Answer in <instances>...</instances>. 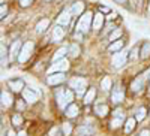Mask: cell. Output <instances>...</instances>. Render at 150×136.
<instances>
[{
  "label": "cell",
  "mask_w": 150,
  "mask_h": 136,
  "mask_svg": "<svg viewBox=\"0 0 150 136\" xmlns=\"http://www.w3.org/2000/svg\"><path fill=\"white\" fill-rule=\"evenodd\" d=\"M93 14L92 12H86V14L81 15V18L78 20L77 22V32H81V33H87L90 30V26L93 24Z\"/></svg>",
  "instance_id": "6da1fadb"
},
{
  "label": "cell",
  "mask_w": 150,
  "mask_h": 136,
  "mask_svg": "<svg viewBox=\"0 0 150 136\" xmlns=\"http://www.w3.org/2000/svg\"><path fill=\"white\" fill-rule=\"evenodd\" d=\"M74 100V93L71 90H59L57 91V103L62 109H66Z\"/></svg>",
  "instance_id": "7a4b0ae2"
},
{
  "label": "cell",
  "mask_w": 150,
  "mask_h": 136,
  "mask_svg": "<svg viewBox=\"0 0 150 136\" xmlns=\"http://www.w3.org/2000/svg\"><path fill=\"white\" fill-rule=\"evenodd\" d=\"M69 69V61L66 58H60L57 61H53V64L50 66L48 73H56V72H66Z\"/></svg>",
  "instance_id": "3957f363"
},
{
  "label": "cell",
  "mask_w": 150,
  "mask_h": 136,
  "mask_svg": "<svg viewBox=\"0 0 150 136\" xmlns=\"http://www.w3.org/2000/svg\"><path fill=\"white\" fill-rule=\"evenodd\" d=\"M69 85H71V88H74L75 91H77L78 96H81L83 91H84V88H86V85H87V81H86L84 78L77 76V78H72V79L69 81Z\"/></svg>",
  "instance_id": "277c9868"
},
{
  "label": "cell",
  "mask_w": 150,
  "mask_h": 136,
  "mask_svg": "<svg viewBox=\"0 0 150 136\" xmlns=\"http://www.w3.org/2000/svg\"><path fill=\"white\" fill-rule=\"evenodd\" d=\"M128 58H129V54L128 53H116L114 55H112V58H111V66L119 69L123 64H126V60Z\"/></svg>",
  "instance_id": "5b68a950"
},
{
  "label": "cell",
  "mask_w": 150,
  "mask_h": 136,
  "mask_svg": "<svg viewBox=\"0 0 150 136\" xmlns=\"http://www.w3.org/2000/svg\"><path fill=\"white\" fill-rule=\"evenodd\" d=\"M32 51H33V42H26V43L23 45L21 53H20V55H18V61H20V63L27 61V58L30 57Z\"/></svg>",
  "instance_id": "8992f818"
},
{
  "label": "cell",
  "mask_w": 150,
  "mask_h": 136,
  "mask_svg": "<svg viewBox=\"0 0 150 136\" xmlns=\"http://www.w3.org/2000/svg\"><path fill=\"white\" fill-rule=\"evenodd\" d=\"M65 81V73L63 72H56V73H50V76L47 78V82L50 85H59Z\"/></svg>",
  "instance_id": "52a82bcc"
},
{
  "label": "cell",
  "mask_w": 150,
  "mask_h": 136,
  "mask_svg": "<svg viewBox=\"0 0 150 136\" xmlns=\"http://www.w3.org/2000/svg\"><path fill=\"white\" fill-rule=\"evenodd\" d=\"M21 42L20 41H15L14 43L11 45V48H9V58L11 60H15L18 55H20V53H21Z\"/></svg>",
  "instance_id": "ba28073f"
},
{
  "label": "cell",
  "mask_w": 150,
  "mask_h": 136,
  "mask_svg": "<svg viewBox=\"0 0 150 136\" xmlns=\"http://www.w3.org/2000/svg\"><path fill=\"white\" fill-rule=\"evenodd\" d=\"M23 99L27 103H35L38 100V93L30 90V88H26V90H23Z\"/></svg>",
  "instance_id": "9c48e42d"
},
{
  "label": "cell",
  "mask_w": 150,
  "mask_h": 136,
  "mask_svg": "<svg viewBox=\"0 0 150 136\" xmlns=\"http://www.w3.org/2000/svg\"><path fill=\"white\" fill-rule=\"evenodd\" d=\"M8 85L12 91H23L24 90V81L23 79H9L8 81Z\"/></svg>",
  "instance_id": "30bf717a"
},
{
  "label": "cell",
  "mask_w": 150,
  "mask_h": 136,
  "mask_svg": "<svg viewBox=\"0 0 150 136\" xmlns=\"http://www.w3.org/2000/svg\"><path fill=\"white\" fill-rule=\"evenodd\" d=\"M71 15H72L71 11H63L57 18V24L59 26H68V24L71 22Z\"/></svg>",
  "instance_id": "8fae6325"
},
{
  "label": "cell",
  "mask_w": 150,
  "mask_h": 136,
  "mask_svg": "<svg viewBox=\"0 0 150 136\" xmlns=\"http://www.w3.org/2000/svg\"><path fill=\"white\" fill-rule=\"evenodd\" d=\"M123 99H125V93H123L122 88H116L112 91V94H111V102L112 103H120Z\"/></svg>",
  "instance_id": "7c38bea8"
},
{
  "label": "cell",
  "mask_w": 150,
  "mask_h": 136,
  "mask_svg": "<svg viewBox=\"0 0 150 136\" xmlns=\"http://www.w3.org/2000/svg\"><path fill=\"white\" fill-rule=\"evenodd\" d=\"M102 24H104V15H102V12H99V14H96L93 17V24H92V29L93 30H99L102 27Z\"/></svg>",
  "instance_id": "4fadbf2b"
},
{
  "label": "cell",
  "mask_w": 150,
  "mask_h": 136,
  "mask_svg": "<svg viewBox=\"0 0 150 136\" xmlns=\"http://www.w3.org/2000/svg\"><path fill=\"white\" fill-rule=\"evenodd\" d=\"M65 36V30L62 29V26H56L53 30V42H60Z\"/></svg>",
  "instance_id": "5bb4252c"
},
{
  "label": "cell",
  "mask_w": 150,
  "mask_h": 136,
  "mask_svg": "<svg viewBox=\"0 0 150 136\" xmlns=\"http://www.w3.org/2000/svg\"><path fill=\"white\" fill-rule=\"evenodd\" d=\"M0 99H2V106H3V108H9V106L12 105V96H11V93L2 91V96H0Z\"/></svg>",
  "instance_id": "9a60e30c"
},
{
  "label": "cell",
  "mask_w": 150,
  "mask_h": 136,
  "mask_svg": "<svg viewBox=\"0 0 150 136\" xmlns=\"http://www.w3.org/2000/svg\"><path fill=\"white\" fill-rule=\"evenodd\" d=\"M65 114H66V117H68V118H74V117H77V115H78V106H77V105H74V103H71V105L65 109Z\"/></svg>",
  "instance_id": "2e32d148"
},
{
  "label": "cell",
  "mask_w": 150,
  "mask_h": 136,
  "mask_svg": "<svg viewBox=\"0 0 150 136\" xmlns=\"http://www.w3.org/2000/svg\"><path fill=\"white\" fill-rule=\"evenodd\" d=\"M143 82H144V78H137V79H134L132 84H131L132 91H134V93H140L141 88H143Z\"/></svg>",
  "instance_id": "e0dca14e"
},
{
  "label": "cell",
  "mask_w": 150,
  "mask_h": 136,
  "mask_svg": "<svg viewBox=\"0 0 150 136\" xmlns=\"http://www.w3.org/2000/svg\"><path fill=\"white\" fill-rule=\"evenodd\" d=\"M78 135H86V136H90L95 133V129L90 126V124H83L81 127H78Z\"/></svg>",
  "instance_id": "ac0fdd59"
},
{
  "label": "cell",
  "mask_w": 150,
  "mask_h": 136,
  "mask_svg": "<svg viewBox=\"0 0 150 136\" xmlns=\"http://www.w3.org/2000/svg\"><path fill=\"white\" fill-rule=\"evenodd\" d=\"M95 112L98 117H107L108 115V106L107 105H96L95 106Z\"/></svg>",
  "instance_id": "d6986e66"
},
{
  "label": "cell",
  "mask_w": 150,
  "mask_h": 136,
  "mask_svg": "<svg viewBox=\"0 0 150 136\" xmlns=\"http://www.w3.org/2000/svg\"><path fill=\"white\" fill-rule=\"evenodd\" d=\"M83 11H84V3H83V2H75V3L72 5V8H71V12H72L74 15L83 14Z\"/></svg>",
  "instance_id": "ffe728a7"
},
{
  "label": "cell",
  "mask_w": 150,
  "mask_h": 136,
  "mask_svg": "<svg viewBox=\"0 0 150 136\" xmlns=\"http://www.w3.org/2000/svg\"><path fill=\"white\" fill-rule=\"evenodd\" d=\"M122 48H123V41L117 39V41H114V42H111V45L108 46V51H110V53H117V51H120Z\"/></svg>",
  "instance_id": "44dd1931"
},
{
  "label": "cell",
  "mask_w": 150,
  "mask_h": 136,
  "mask_svg": "<svg viewBox=\"0 0 150 136\" xmlns=\"http://www.w3.org/2000/svg\"><path fill=\"white\" fill-rule=\"evenodd\" d=\"M140 57L141 58H149L150 57V42H144L141 49H140Z\"/></svg>",
  "instance_id": "7402d4cb"
},
{
  "label": "cell",
  "mask_w": 150,
  "mask_h": 136,
  "mask_svg": "<svg viewBox=\"0 0 150 136\" xmlns=\"http://www.w3.org/2000/svg\"><path fill=\"white\" fill-rule=\"evenodd\" d=\"M50 26V20H41L39 22L36 24V33H44L47 30V27Z\"/></svg>",
  "instance_id": "603a6c76"
},
{
  "label": "cell",
  "mask_w": 150,
  "mask_h": 136,
  "mask_svg": "<svg viewBox=\"0 0 150 136\" xmlns=\"http://www.w3.org/2000/svg\"><path fill=\"white\" fill-rule=\"evenodd\" d=\"M66 53H69V48H66V46L57 49V51L54 53V55H53V61H57V60H60V58H63V57L66 55Z\"/></svg>",
  "instance_id": "cb8c5ba5"
},
{
  "label": "cell",
  "mask_w": 150,
  "mask_h": 136,
  "mask_svg": "<svg viewBox=\"0 0 150 136\" xmlns=\"http://www.w3.org/2000/svg\"><path fill=\"white\" fill-rule=\"evenodd\" d=\"M95 96H96V90L90 87V90L87 91V93H86V96H84V103H86V105L92 103V102L95 100Z\"/></svg>",
  "instance_id": "d4e9b609"
},
{
  "label": "cell",
  "mask_w": 150,
  "mask_h": 136,
  "mask_svg": "<svg viewBox=\"0 0 150 136\" xmlns=\"http://www.w3.org/2000/svg\"><path fill=\"white\" fill-rule=\"evenodd\" d=\"M68 48H69V55L74 57V58H77V57L80 55V53H81V49H80V46H78L77 43H72V45L68 46Z\"/></svg>",
  "instance_id": "484cf974"
},
{
  "label": "cell",
  "mask_w": 150,
  "mask_h": 136,
  "mask_svg": "<svg viewBox=\"0 0 150 136\" xmlns=\"http://www.w3.org/2000/svg\"><path fill=\"white\" fill-rule=\"evenodd\" d=\"M135 123H137V118H128L126 124H125V133H131L135 127Z\"/></svg>",
  "instance_id": "4316f807"
},
{
  "label": "cell",
  "mask_w": 150,
  "mask_h": 136,
  "mask_svg": "<svg viewBox=\"0 0 150 136\" xmlns=\"http://www.w3.org/2000/svg\"><path fill=\"white\" fill-rule=\"evenodd\" d=\"M101 88H102L104 91H108V90L111 88V78H110V76H105V78L101 81Z\"/></svg>",
  "instance_id": "83f0119b"
},
{
  "label": "cell",
  "mask_w": 150,
  "mask_h": 136,
  "mask_svg": "<svg viewBox=\"0 0 150 136\" xmlns=\"http://www.w3.org/2000/svg\"><path fill=\"white\" fill-rule=\"evenodd\" d=\"M120 36H122V30H120V29H116V30H112V32L110 33L108 39H110L111 42H114V41L120 39Z\"/></svg>",
  "instance_id": "f1b7e54d"
},
{
  "label": "cell",
  "mask_w": 150,
  "mask_h": 136,
  "mask_svg": "<svg viewBox=\"0 0 150 136\" xmlns=\"http://www.w3.org/2000/svg\"><path fill=\"white\" fill-rule=\"evenodd\" d=\"M122 123H123V118L122 117H114V118L111 120V123H110V127L111 129H119Z\"/></svg>",
  "instance_id": "f546056e"
},
{
  "label": "cell",
  "mask_w": 150,
  "mask_h": 136,
  "mask_svg": "<svg viewBox=\"0 0 150 136\" xmlns=\"http://www.w3.org/2000/svg\"><path fill=\"white\" fill-rule=\"evenodd\" d=\"M146 115H147V109H146L144 106H141V108L138 109V112H137L135 118H137V121H141V120L146 118Z\"/></svg>",
  "instance_id": "4dcf8cb0"
},
{
  "label": "cell",
  "mask_w": 150,
  "mask_h": 136,
  "mask_svg": "<svg viewBox=\"0 0 150 136\" xmlns=\"http://www.w3.org/2000/svg\"><path fill=\"white\" fill-rule=\"evenodd\" d=\"M12 124H14L15 127L21 126V124H23V117H21L20 114H15L14 117H12Z\"/></svg>",
  "instance_id": "1f68e13d"
},
{
  "label": "cell",
  "mask_w": 150,
  "mask_h": 136,
  "mask_svg": "<svg viewBox=\"0 0 150 136\" xmlns=\"http://www.w3.org/2000/svg\"><path fill=\"white\" fill-rule=\"evenodd\" d=\"M62 130H63L65 136H69V135H71V132H72V126L69 124V123H65L63 127H62Z\"/></svg>",
  "instance_id": "d6a6232c"
},
{
  "label": "cell",
  "mask_w": 150,
  "mask_h": 136,
  "mask_svg": "<svg viewBox=\"0 0 150 136\" xmlns=\"http://www.w3.org/2000/svg\"><path fill=\"white\" fill-rule=\"evenodd\" d=\"M6 14H8V6L5 3H2V6H0V18L3 20L6 17Z\"/></svg>",
  "instance_id": "836d02e7"
},
{
  "label": "cell",
  "mask_w": 150,
  "mask_h": 136,
  "mask_svg": "<svg viewBox=\"0 0 150 136\" xmlns=\"http://www.w3.org/2000/svg\"><path fill=\"white\" fill-rule=\"evenodd\" d=\"M137 54H138V48L135 46V48L132 49V51H131V54H129V58H131V60H134V58L137 57Z\"/></svg>",
  "instance_id": "e575fe53"
},
{
  "label": "cell",
  "mask_w": 150,
  "mask_h": 136,
  "mask_svg": "<svg viewBox=\"0 0 150 136\" xmlns=\"http://www.w3.org/2000/svg\"><path fill=\"white\" fill-rule=\"evenodd\" d=\"M32 2H33V0H20V5H21L23 8H26V6H29Z\"/></svg>",
  "instance_id": "d590c367"
},
{
  "label": "cell",
  "mask_w": 150,
  "mask_h": 136,
  "mask_svg": "<svg viewBox=\"0 0 150 136\" xmlns=\"http://www.w3.org/2000/svg\"><path fill=\"white\" fill-rule=\"evenodd\" d=\"M24 109V103L23 102H17V111H23Z\"/></svg>",
  "instance_id": "8d00e7d4"
},
{
  "label": "cell",
  "mask_w": 150,
  "mask_h": 136,
  "mask_svg": "<svg viewBox=\"0 0 150 136\" xmlns=\"http://www.w3.org/2000/svg\"><path fill=\"white\" fill-rule=\"evenodd\" d=\"M83 34H84V33H81V32H77V33H75V39L81 41V39H83Z\"/></svg>",
  "instance_id": "74e56055"
},
{
  "label": "cell",
  "mask_w": 150,
  "mask_h": 136,
  "mask_svg": "<svg viewBox=\"0 0 150 136\" xmlns=\"http://www.w3.org/2000/svg\"><path fill=\"white\" fill-rule=\"evenodd\" d=\"M99 12H102V14H108V12H110V9H108V8H105V6H104V8L101 6V9H99Z\"/></svg>",
  "instance_id": "f35d334b"
},
{
  "label": "cell",
  "mask_w": 150,
  "mask_h": 136,
  "mask_svg": "<svg viewBox=\"0 0 150 136\" xmlns=\"http://www.w3.org/2000/svg\"><path fill=\"white\" fill-rule=\"evenodd\" d=\"M138 136H150V130H143Z\"/></svg>",
  "instance_id": "ab89813d"
},
{
  "label": "cell",
  "mask_w": 150,
  "mask_h": 136,
  "mask_svg": "<svg viewBox=\"0 0 150 136\" xmlns=\"http://www.w3.org/2000/svg\"><path fill=\"white\" fill-rule=\"evenodd\" d=\"M114 115L116 117H122V109H116L114 111Z\"/></svg>",
  "instance_id": "60d3db41"
},
{
  "label": "cell",
  "mask_w": 150,
  "mask_h": 136,
  "mask_svg": "<svg viewBox=\"0 0 150 136\" xmlns=\"http://www.w3.org/2000/svg\"><path fill=\"white\" fill-rule=\"evenodd\" d=\"M144 79H149V81H150V70H147V72L144 73Z\"/></svg>",
  "instance_id": "b9f144b4"
},
{
  "label": "cell",
  "mask_w": 150,
  "mask_h": 136,
  "mask_svg": "<svg viewBox=\"0 0 150 136\" xmlns=\"http://www.w3.org/2000/svg\"><path fill=\"white\" fill-rule=\"evenodd\" d=\"M57 133V129H51V130H50V136H54Z\"/></svg>",
  "instance_id": "7bdbcfd3"
},
{
  "label": "cell",
  "mask_w": 150,
  "mask_h": 136,
  "mask_svg": "<svg viewBox=\"0 0 150 136\" xmlns=\"http://www.w3.org/2000/svg\"><path fill=\"white\" fill-rule=\"evenodd\" d=\"M8 136H17V135H15L14 130H9V132H8Z\"/></svg>",
  "instance_id": "ee69618b"
},
{
  "label": "cell",
  "mask_w": 150,
  "mask_h": 136,
  "mask_svg": "<svg viewBox=\"0 0 150 136\" xmlns=\"http://www.w3.org/2000/svg\"><path fill=\"white\" fill-rule=\"evenodd\" d=\"M17 136H27V133H26V132H20Z\"/></svg>",
  "instance_id": "f6af8a7d"
},
{
  "label": "cell",
  "mask_w": 150,
  "mask_h": 136,
  "mask_svg": "<svg viewBox=\"0 0 150 136\" xmlns=\"http://www.w3.org/2000/svg\"><path fill=\"white\" fill-rule=\"evenodd\" d=\"M116 2H117V3H122V5H123V3H126V0H116Z\"/></svg>",
  "instance_id": "bcb514c9"
},
{
  "label": "cell",
  "mask_w": 150,
  "mask_h": 136,
  "mask_svg": "<svg viewBox=\"0 0 150 136\" xmlns=\"http://www.w3.org/2000/svg\"><path fill=\"white\" fill-rule=\"evenodd\" d=\"M149 14H150V5H149Z\"/></svg>",
  "instance_id": "7dc6e473"
},
{
  "label": "cell",
  "mask_w": 150,
  "mask_h": 136,
  "mask_svg": "<svg viewBox=\"0 0 150 136\" xmlns=\"http://www.w3.org/2000/svg\"><path fill=\"white\" fill-rule=\"evenodd\" d=\"M149 91H150V90H149Z\"/></svg>",
  "instance_id": "c3c4849f"
}]
</instances>
